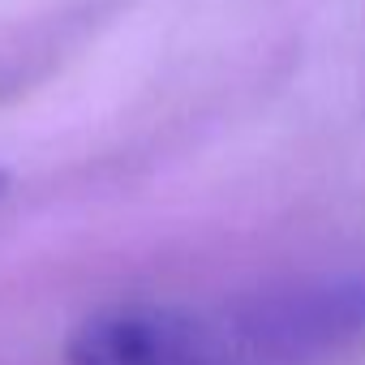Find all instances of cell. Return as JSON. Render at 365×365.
<instances>
[{
	"label": "cell",
	"instance_id": "1",
	"mask_svg": "<svg viewBox=\"0 0 365 365\" xmlns=\"http://www.w3.org/2000/svg\"><path fill=\"white\" fill-rule=\"evenodd\" d=\"M65 356L69 365H267L241 327L172 305L103 309L78 322Z\"/></svg>",
	"mask_w": 365,
	"mask_h": 365
}]
</instances>
